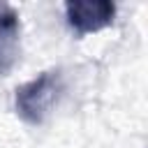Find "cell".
<instances>
[{
	"label": "cell",
	"instance_id": "obj_1",
	"mask_svg": "<svg viewBox=\"0 0 148 148\" xmlns=\"http://www.w3.org/2000/svg\"><path fill=\"white\" fill-rule=\"evenodd\" d=\"M62 95V74L60 69H46L30 79L28 83L16 88L14 106L23 123L28 125H42L51 109L56 106L58 97Z\"/></svg>",
	"mask_w": 148,
	"mask_h": 148
},
{
	"label": "cell",
	"instance_id": "obj_2",
	"mask_svg": "<svg viewBox=\"0 0 148 148\" xmlns=\"http://www.w3.org/2000/svg\"><path fill=\"white\" fill-rule=\"evenodd\" d=\"M65 16L69 28L83 37L109 28L116 16V5L109 0H69L65 2Z\"/></svg>",
	"mask_w": 148,
	"mask_h": 148
},
{
	"label": "cell",
	"instance_id": "obj_3",
	"mask_svg": "<svg viewBox=\"0 0 148 148\" xmlns=\"http://www.w3.org/2000/svg\"><path fill=\"white\" fill-rule=\"evenodd\" d=\"M18 16L12 7L0 5V74H5L18 56Z\"/></svg>",
	"mask_w": 148,
	"mask_h": 148
}]
</instances>
